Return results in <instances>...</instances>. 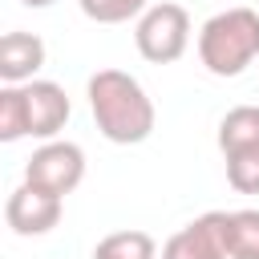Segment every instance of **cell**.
<instances>
[{
    "mask_svg": "<svg viewBox=\"0 0 259 259\" xmlns=\"http://www.w3.org/2000/svg\"><path fill=\"white\" fill-rule=\"evenodd\" d=\"M85 93H89V109L101 138H109L113 146H138L154 134V121H158L154 101L146 97L142 81L130 77L125 69H97Z\"/></svg>",
    "mask_w": 259,
    "mask_h": 259,
    "instance_id": "1",
    "label": "cell"
},
{
    "mask_svg": "<svg viewBox=\"0 0 259 259\" xmlns=\"http://www.w3.org/2000/svg\"><path fill=\"white\" fill-rule=\"evenodd\" d=\"M198 61L214 77H239L259 61V12L227 8L214 12L198 32Z\"/></svg>",
    "mask_w": 259,
    "mask_h": 259,
    "instance_id": "2",
    "label": "cell"
},
{
    "mask_svg": "<svg viewBox=\"0 0 259 259\" xmlns=\"http://www.w3.org/2000/svg\"><path fill=\"white\" fill-rule=\"evenodd\" d=\"M134 45H138V53L150 65L178 61L186 53V45H190V16H186V8L170 4V0L150 4L138 16V24H134Z\"/></svg>",
    "mask_w": 259,
    "mask_h": 259,
    "instance_id": "3",
    "label": "cell"
},
{
    "mask_svg": "<svg viewBox=\"0 0 259 259\" xmlns=\"http://www.w3.org/2000/svg\"><path fill=\"white\" fill-rule=\"evenodd\" d=\"M85 178V150L77 142H45L40 150H32L28 166H24V182L53 190V194H73Z\"/></svg>",
    "mask_w": 259,
    "mask_h": 259,
    "instance_id": "4",
    "label": "cell"
},
{
    "mask_svg": "<svg viewBox=\"0 0 259 259\" xmlns=\"http://www.w3.org/2000/svg\"><path fill=\"white\" fill-rule=\"evenodd\" d=\"M61 194H53V190H40V186H32V182H20L12 194H8V202H4V219H8V227L16 231V235H24V239H32V235H49L57 223H61Z\"/></svg>",
    "mask_w": 259,
    "mask_h": 259,
    "instance_id": "5",
    "label": "cell"
},
{
    "mask_svg": "<svg viewBox=\"0 0 259 259\" xmlns=\"http://www.w3.org/2000/svg\"><path fill=\"white\" fill-rule=\"evenodd\" d=\"M162 259H231L227 255V210H206L162 247Z\"/></svg>",
    "mask_w": 259,
    "mask_h": 259,
    "instance_id": "6",
    "label": "cell"
},
{
    "mask_svg": "<svg viewBox=\"0 0 259 259\" xmlns=\"http://www.w3.org/2000/svg\"><path fill=\"white\" fill-rule=\"evenodd\" d=\"M20 89H24L28 138H45V142H53V138L65 130L69 113H73V105H69L65 89H61L57 81H24Z\"/></svg>",
    "mask_w": 259,
    "mask_h": 259,
    "instance_id": "7",
    "label": "cell"
},
{
    "mask_svg": "<svg viewBox=\"0 0 259 259\" xmlns=\"http://www.w3.org/2000/svg\"><path fill=\"white\" fill-rule=\"evenodd\" d=\"M45 65V40L36 32H4L0 36V77L4 85H24Z\"/></svg>",
    "mask_w": 259,
    "mask_h": 259,
    "instance_id": "8",
    "label": "cell"
},
{
    "mask_svg": "<svg viewBox=\"0 0 259 259\" xmlns=\"http://www.w3.org/2000/svg\"><path fill=\"white\" fill-rule=\"evenodd\" d=\"M259 146V105H235L219 121V150H251Z\"/></svg>",
    "mask_w": 259,
    "mask_h": 259,
    "instance_id": "9",
    "label": "cell"
},
{
    "mask_svg": "<svg viewBox=\"0 0 259 259\" xmlns=\"http://www.w3.org/2000/svg\"><path fill=\"white\" fill-rule=\"evenodd\" d=\"M227 255L259 259V210H227Z\"/></svg>",
    "mask_w": 259,
    "mask_h": 259,
    "instance_id": "10",
    "label": "cell"
},
{
    "mask_svg": "<svg viewBox=\"0 0 259 259\" xmlns=\"http://www.w3.org/2000/svg\"><path fill=\"white\" fill-rule=\"evenodd\" d=\"M93 259H158V247L146 231H113L97 243Z\"/></svg>",
    "mask_w": 259,
    "mask_h": 259,
    "instance_id": "11",
    "label": "cell"
},
{
    "mask_svg": "<svg viewBox=\"0 0 259 259\" xmlns=\"http://www.w3.org/2000/svg\"><path fill=\"white\" fill-rule=\"evenodd\" d=\"M28 138V113H24V89L4 85L0 89V142Z\"/></svg>",
    "mask_w": 259,
    "mask_h": 259,
    "instance_id": "12",
    "label": "cell"
},
{
    "mask_svg": "<svg viewBox=\"0 0 259 259\" xmlns=\"http://www.w3.org/2000/svg\"><path fill=\"white\" fill-rule=\"evenodd\" d=\"M223 162H227V182L239 194H259V146L231 150V154H223Z\"/></svg>",
    "mask_w": 259,
    "mask_h": 259,
    "instance_id": "13",
    "label": "cell"
},
{
    "mask_svg": "<svg viewBox=\"0 0 259 259\" xmlns=\"http://www.w3.org/2000/svg\"><path fill=\"white\" fill-rule=\"evenodd\" d=\"M81 12L97 24H125L150 8V0H77Z\"/></svg>",
    "mask_w": 259,
    "mask_h": 259,
    "instance_id": "14",
    "label": "cell"
},
{
    "mask_svg": "<svg viewBox=\"0 0 259 259\" xmlns=\"http://www.w3.org/2000/svg\"><path fill=\"white\" fill-rule=\"evenodd\" d=\"M24 8H49V4H57V0H20Z\"/></svg>",
    "mask_w": 259,
    "mask_h": 259,
    "instance_id": "15",
    "label": "cell"
}]
</instances>
